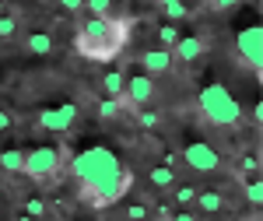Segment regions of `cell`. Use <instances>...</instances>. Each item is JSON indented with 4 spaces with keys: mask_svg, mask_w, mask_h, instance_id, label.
<instances>
[{
    "mask_svg": "<svg viewBox=\"0 0 263 221\" xmlns=\"http://www.w3.org/2000/svg\"><path fill=\"white\" fill-rule=\"evenodd\" d=\"M39 130H49V134H63L78 123V105L74 102H60V105H49L39 113Z\"/></svg>",
    "mask_w": 263,
    "mask_h": 221,
    "instance_id": "7",
    "label": "cell"
},
{
    "mask_svg": "<svg viewBox=\"0 0 263 221\" xmlns=\"http://www.w3.org/2000/svg\"><path fill=\"white\" fill-rule=\"evenodd\" d=\"M84 7H88L91 18H105L112 11V0H84Z\"/></svg>",
    "mask_w": 263,
    "mask_h": 221,
    "instance_id": "23",
    "label": "cell"
},
{
    "mask_svg": "<svg viewBox=\"0 0 263 221\" xmlns=\"http://www.w3.org/2000/svg\"><path fill=\"white\" fill-rule=\"evenodd\" d=\"M147 182L155 186V190H172L176 186V169H168V165H151V172H147Z\"/></svg>",
    "mask_w": 263,
    "mask_h": 221,
    "instance_id": "12",
    "label": "cell"
},
{
    "mask_svg": "<svg viewBox=\"0 0 263 221\" xmlns=\"http://www.w3.org/2000/svg\"><path fill=\"white\" fill-rule=\"evenodd\" d=\"M158 7H162V14L172 21V25H176V21H182L186 14H190V7H186L182 0H158Z\"/></svg>",
    "mask_w": 263,
    "mask_h": 221,
    "instance_id": "17",
    "label": "cell"
},
{
    "mask_svg": "<svg viewBox=\"0 0 263 221\" xmlns=\"http://www.w3.org/2000/svg\"><path fill=\"white\" fill-rule=\"evenodd\" d=\"M172 53V60H179V63H197L207 53V42L200 39V35H179V42L168 49Z\"/></svg>",
    "mask_w": 263,
    "mask_h": 221,
    "instance_id": "9",
    "label": "cell"
},
{
    "mask_svg": "<svg viewBox=\"0 0 263 221\" xmlns=\"http://www.w3.org/2000/svg\"><path fill=\"white\" fill-rule=\"evenodd\" d=\"M168 221H197V214H190V211H172V214H168Z\"/></svg>",
    "mask_w": 263,
    "mask_h": 221,
    "instance_id": "29",
    "label": "cell"
},
{
    "mask_svg": "<svg viewBox=\"0 0 263 221\" xmlns=\"http://www.w3.org/2000/svg\"><path fill=\"white\" fill-rule=\"evenodd\" d=\"M70 172L81 186V200L95 211H105L116 200H123L134 186V172L123 165L109 148H84L81 155L70 158Z\"/></svg>",
    "mask_w": 263,
    "mask_h": 221,
    "instance_id": "1",
    "label": "cell"
},
{
    "mask_svg": "<svg viewBox=\"0 0 263 221\" xmlns=\"http://www.w3.org/2000/svg\"><path fill=\"white\" fill-rule=\"evenodd\" d=\"M200 113L207 123H214V126H235V123L242 120V105L235 102V95L224 88V84H203L200 88Z\"/></svg>",
    "mask_w": 263,
    "mask_h": 221,
    "instance_id": "3",
    "label": "cell"
},
{
    "mask_svg": "<svg viewBox=\"0 0 263 221\" xmlns=\"http://www.w3.org/2000/svg\"><path fill=\"white\" fill-rule=\"evenodd\" d=\"M193 200H197V186H190V182H176L172 186V204L176 207H190Z\"/></svg>",
    "mask_w": 263,
    "mask_h": 221,
    "instance_id": "16",
    "label": "cell"
},
{
    "mask_svg": "<svg viewBox=\"0 0 263 221\" xmlns=\"http://www.w3.org/2000/svg\"><path fill=\"white\" fill-rule=\"evenodd\" d=\"M158 42H162V49H172L179 42V25H172V21L158 25Z\"/></svg>",
    "mask_w": 263,
    "mask_h": 221,
    "instance_id": "18",
    "label": "cell"
},
{
    "mask_svg": "<svg viewBox=\"0 0 263 221\" xmlns=\"http://www.w3.org/2000/svg\"><path fill=\"white\" fill-rule=\"evenodd\" d=\"M14 221H35V218H28V214H18V218H14Z\"/></svg>",
    "mask_w": 263,
    "mask_h": 221,
    "instance_id": "31",
    "label": "cell"
},
{
    "mask_svg": "<svg viewBox=\"0 0 263 221\" xmlns=\"http://www.w3.org/2000/svg\"><path fill=\"white\" fill-rule=\"evenodd\" d=\"M25 49H28L32 57H49V53H53V35H49V32H32V35L25 39Z\"/></svg>",
    "mask_w": 263,
    "mask_h": 221,
    "instance_id": "13",
    "label": "cell"
},
{
    "mask_svg": "<svg viewBox=\"0 0 263 221\" xmlns=\"http://www.w3.org/2000/svg\"><path fill=\"white\" fill-rule=\"evenodd\" d=\"M63 165H67V151L63 148H57V144H39V148L25 151L21 176H28V179H35V182H53V179H60Z\"/></svg>",
    "mask_w": 263,
    "mask_h": 221,
    "instance_id": "4",
    "label": "cell"
},
{
    "mask_svg": "<svg viewBox=\"0 0 263 221\" xmlns=\"http://www.w3.org/2000/svg\"><path fill=\"white\" fill-rule=\"evenodd\" d=\"M14 35H18V18L4 14L0 18V39H14Z\"/></svg>",
    "mask_w": 263,
    "mask_h": 221,
    "instance_id": "25",
    "label": "cell"
},
{
    "mask_svg": "<svg viewBox=\"0 0 263 221\" xmlns=\"http://www.w3.org/2000/svg\"><path fill=\"white\" fill-rule=\"evenodd\" d=\"M4 14H7V7H4V0H0V18H4Z\"/></svg>",
    "mask_w": 263,
    "mask_h": 221,
    "instance_id": "32",
    "label": "cell"
},
{
    "mask_svg": "<svg viewBox=\"0 0 263 221\" xmlns=\"http://www.w3.org/2000/svg\"><path fill=\"white\" fill-rule=\"evenodd\" d=\"M137 123H141V126H147V130H155V126L162 123V116H158L155 109H147V105H144L141 113H137Z\"/></svg>",
    "mask_w": 263,
    "mask_h": 221,
    "instance_id": "24",
    "label": "cell"
},
{
    "mask_svg": "<svg viewBox=\"0 0 263 221\" xmlns=\"http://www.w3.org/2000/svg\"><path fill=\"white\" fill-rule=\"evenodd\" d=\"M242 0H211V7L214 11H232V7H239Z\"/></svg>",
    "mask_w": 263,
    "mask_h": 221,
    "instance_id": "28",
    "label": "cell"
},
{
    "mask_svg": "<svg viewBox=\"0 0 263 221\" xmlns=\"http://www.w3.org/2000/svg\"><path fill=\"white\" fill-rule=\"evenodd\" d=\"M172 53H168V49H162V46H158V49H147V53H144L141 57V67H144V74H147V78H158V74H168V70H172Z\"/></svg>",
    "mask_w": 263,
    "mask_h": 221,
    "instance_id": "10",
    "label": "cell"
},
{
    "mask_svg": "<svg viewBox=\"0 0 263 221\" xmlns=\"http://www.w3.org/2000/svg\"><path fill=\"white\" fill-rule=\"evenodd\" d=\"M123 99H126V105H137V109L151 105V99H155V78H147V74H130L126 84H123Z\"/></svg>",
    "mask_w": 263,
    "mask_h": 221,
    "instance_id": "8",
    "label": "cell"
},
{
    "mask_svg": "<svg viewBox=\"0 0 263 221\" xmlns=\"http://www.w3.org/2000/svg\"><path fill=\"white\" fill-rule=\"evenodd\" d=\"M126 39H130V21L105 14V18H84L78 25L74 46H78L81 57H88V60H95V63H105V60H112V57H120Z\"/></svg>",
    "mask_w": 263,
    "mask_h": 221,
    "instance_id": "2",
    "label": "cell"
},
{
    "mask_svg": "<svg viewBox=\"0 0 263 221\" xmlns=\"http://www.w3.org/2000/svg\"><path fill=\"white\" fill-rule=\"evenodd\" d=\"M179 158L186 161V165H190L193 172H203V176H207V172H221V165H224V161H221V155H218V151H214L211 144H203V141L186 144Z\"/></svg>",
    "mask_w": 263,
    "mask_h": 221,
    "instance_id": "6",
    "label": "cell"
},
{
    "mask_svg": "<svg viewBox=\"0 0 263 221\" xmlns=\"http://www.w3.org/2000/svg\"><path fill=\"white\" fill-rule=\"evenodd\" d=\"M246 200L253 204V207H260V204H263V179H256V176L246 179Z\"/></svg>",
    "mask_w": 263,
    "mask_h": 221,
    "instance_id": "21",
    "label": "cell"
},
{
    "mask_svg": "<svg viewBox=\"0 0 263 221\" xmlns=\"http://www.w3.org/2000/svg\"><path fill=\"white\" fill-rule=\"evenodd\" d=\"M235 53H239V60H242L253 74H260V67H263V32H260V25H246L242 32L235 35Z\"/></svg>",
    "mask_w": 263,
    "mask_h": 221,
    "instance_id": "5",
    "label": "cell"
},
{
    "mask_svg": "<svg viewBox=\"0 0 263 221\" xmlns=\"http://www.w3.org/2000/svg\"><path fill=\"white\" fill-rule=\"evenodd\" d=\"M123 84H126L123 70H109V74L102 78V91H105V99H123Z\"/></svg>",
    "mask_w": 263,
    "mask_h": 221,
    "instance_id": "15",
    "label": "cell"
},
{
    "mask_svg": "<svg viewBox=\"0 0 263 221\" xmlns=\"http://www.w3.org/2000/svg\"><path fill=\"white\" fill-rule=\"evenodd\" d=\"M123 214H126V221H147L151 218V207H147V204H126Z\"/></svg>",
    "mask_w": 263,
    "mask_h": 221,
    "instance_id": "22",
    "label": "cell"
},
{
    "mask_svg": "<svg viewBox=\"0 0 263 221\" xmlns=\"http://www.w3.org/2000/svg\"><path fill=\"white\" fill-rule=\"evenodd\" d=\"M25 214L35 218V221H42L46 214H49V204L42 200V197H28V200H25Z\"/></svg>",
    "mask_w": 263,
    "mask_h": 221,
    "instance_id": "20",
    "label": "cell"
},
{
    "mask_svg": "<svg viewBox=\"0 0 263 221\" xmlns=\"http://www.w3.org/2000/svg\"><path fill=\"white\" fill-rule=\"evenodd\" d=\"M0 169L11 172V176H21V169H25V151H21V148H4V151H0Z\"/></svg>",
    "mask_w": 263,
    "mask_h": 221,
    "instance_id": "14",
    "label": "cell"
},
{
    "mask_svg": "<svg viewBox=\"0 0 263 221\" xmlns=\"http://www.w3.org/2000/svg\"><path fill=\"white\" fill-rule=\"evenodd\" d=\"M239 172H246V176H256V172H260V158H256V155H242V161H239Z\"/></svg>",
    "mask_w": 263,
    "mask_h": 221,
    "instance_id": "26",
    "label": "cell"
},
{
    "mask_svg": "<svg viewBox=\"0 0 263 221\" xmlns=\"http://www.w3.org/2000/svg\"><path fill=\"white\" fill-rule=\"evenodd\" d=\"M123 105H126V99H102L99 102V116L102 120H116L123 113Z\"/></svg>",
    "mask_w": 263,
    "mask_h": 221,
    "instance_id": "19",
    "label": "cell"
},
{
    "mask_svg": "<svg viewBox=\"0 0 263 221\" xmlns=\"http://www.w3.org/2000/svg\"><path fill=\"white\" fill-rule=\"evenodd\" d=\"M60 7H63V11H70V14H74V11H81V7H84V0H60Z\"/></svg>",
    "mask_w": 263,
    "mask_h": 221,
    "instance_id": "30",
    "label": "cell"
},
{
    "mask_svg": "<svg viewBox=\"0 0 263 221\" xmlns=\"http://www.w3.org/2000/svg\"><path fill=\"white\" fill-rule=\"evenodd\" d=\"M197 207H200L203 214H221L224 211V197L218 193V190H197Z\"/></svg>",
    "mask_w": 263,
    "mask_h": 221,
    "instance_id": "11",
    "label": "cell"
},
{
    "mask_svg": "<svg viewBox=\"0 0 263 221\" xmlns=\"http://www.w3.org/2000/svg\"><path fill=\"white\" fill-rule=\"evenodd\" d=\"M11 130H14V113L0 109V134H11Z\"/></svg>",
    "mask_w": 263,
    "mask_h": 221,
    "instance_id": "27",
    "label": "cell"
}]
</instances>
